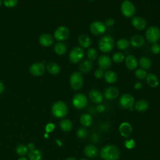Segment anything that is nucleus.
I'll return each instance as SVG.
<instances>
[{"mask_svg": "<svg viewBox=\"0 0 160 160\" xmlns=\"http://www.w3.org/2000/svg\"><path fill=\"white\" fill-rule=\"evenodd\" d=\"M99 154L103 160H118L120 156V152L118 148L111 144L103 146Z\"/></svg>", "mask_w": 160, "mask_h": 160, "instance_id": "1", "label": "nucleus"}, {"mask_svg": "<svg viewBox=\"0 0 160 160\" xmlns=\"http://www.w3.org/2000/svg\"><path fill=\"white\" fill-rule=\"evenodd\" d=\"M114 46V39L111 35L106 34L101 37L98 42L99 50L104 53L110 52Z\"/></svg>", "mask_w": 160, "mask_h": 160, "instance_id": "2", "label": "nucleus"}, {"mask_svg": "<svg viewBox=\"0 0 160 160\" xmlns=\"http://www.w3.org/2000/svg\"><path fill=\"white\" fill-rule=\"evenodd\" d=\"M146 40L151 43H156L160 39V29L156 26H151L148 28L145 32Z\"/></svg>", "mask_w": 160, "mask_h": 160, "instance_id": "3", "label": "nucleus"}, {"mask_svg": "<svg viewBox=\"0 0 160 160\" xmlns=\"http://www.w3.org/2000/svg\"><path fill=\"white\" fill-rule=\"evenodd\" d=\"M71 88L74 91L80 90L84 84V79L82 74L78 71L73 72L69 79Z\"/></svg>", "mask_w": 160, "mask_h": 160, "instance_id": "4", "label": "nucleus"}, {"mask_svg": "<svg viewBox=\"0 0 160 160\" xmlns=\"http://www.w3.org/2000/svg\"><path fill=\"white\" fill-rule=\"evenodd\" d=\"M68 111L66 104L61 101L56 102L52 106V114L58 118H62L67 114Z\"/></svg>", "mask_w": 160, "mask_h": 160, "instance_id": "5", "label": "nucleus"}, {"mask_svg": "<svg viewBox=\"0 0 160 160\" xmlns=\"http://www.w3.org/2000/svg\"><path fill=\"white\" fill-rule=\"evenodd\" d=\"M121 11L126 18H132L136 12V7L133 2L130 0H124L121 5Z\"/></svg>", "mask_w": 160, "mask_h": 160, "instance_id": "6", "label": "nucleus"}, {"mask_svg": "<svg viewBox=\"0 0 160 160\" xmlns=\"http://www.w3.org/2000/svg\"><path fill=\"white\" fill-rule=\"evenodd\" d=\"M88 98L82 93H78L72 98V103L73 106L77 109H82L88 105Z\"/></svg>", "mask_w": 160, "mask_h": 160, "instance_id": "7", "label": "nucleus"}, {"mask_svg": "<svg viewBox=\"0 0 160 160\" xmlns=\"http://www.w3.org/2000/svg\"><path fill=\"white\" fill-rule=\"evenodd\" d=\"M84 56V51L81 47L76 46L69 52V61L74 64H76L81 61Z\"/></svg>", "mask_w": 160, "mask_h": 160, "instance_id": "8", "label": "nucleus"}, {"mask_svg": "<svg viewBox=\"0 0 160 160\" xmlns=\"http://www.w3.org/2000/svg\"><path fill=\"white\" fill-rule=\"evenodd\" d=\"M106 26L104 22L101 21H95L91 22L89 26L90 32L95 36H100L103 34L106 31Z\"/></svg>", "mask_w": 160, "mask_h": 160, "instance_id": "9", "label": "nucleus"}, {"mask_svg": "<svg viewBox=\"0 0 160 160\" xmlns=\"http://www.w3.org/2000/svg\"><path fill=\"white\" fill-rule=\"evenodd\" d=\"M119 105L124 109H130L134 104V97L128 93L122 94L119 100Z\"/></svg>", "mask_w": 160, "mask_h": 160, "instance_id": "10", "label": "nucleus"}, {"mask_svg": "<svg viewBox=\"0 0 160 160\" xmlns=\"http://www.w3.org/2000/svg\"><path fill=\"white\" fill-rule=\"evenodd\" d=\"M69 36V30L66 26H61L58 27L54 31V36L58 41H64L68 38Z\"/></svg>", "mask_w": 160, "mask_h": 160, "instance_id": "11", "label": "nucleus"}, {"mask_svg": "<svg viewBox=\"0 0 160 160\" xmlns=\"http://www.w3.org/2000/svg\"><path fill=\"white\" fill-rule=\"evenodd\" d=\"M131 24L135 29L139 31L144 29L147 26V22L146 19L141 16L132 17L131 19Z\"/></svg>", "mask_w": 160, "mask_h": 160, "instance_id": "12", "label": "nucleus"}, {"mask_svg": "<svg viewBox=\"0 0 160 160\" xmlns=\"http://www.w3.org/2000/svg\"><path fill=\"white\" fill-rule=\"evenodd\" d=\"M112 64L111 59L107 55H101L98 59V64L100 69L102 70L108 69Z\"/></svg>", "mask_w": 160, "mask_h": 160, "instance_id": "13", "label": "nucleus"}, {"mask_svg": "<svg viewBox=\"0 0 160 160\" xmlns=\"http://www.w3.org/2000/svg\"><path fill=\"white\" fill-rule=\"evenodd\" d=\"M119 131L122 137L127 138L131 135L132 127L129 122H124L120 124L119 127Z\"/></svg>", "mask_w": 160, "mask_h": 160, "instance_id": "14", "label": "nucleus"}, {"mask_svg": "<svg viewBox=\"0 0 160 160\" xmlns=\"http://www.w3.org/2000/svg\"><path fill=\"white\" fill-rule=\"evenodd\" d=\"M30 72L34 76H41L44 73L45 67L44 62L34 63L32 64L29 68Z\"/></svg>", "mask_w": 160, "mask_h": 160, "instance_id": "15", "label": "nucleus"}, {"mask_svg": "<svg viewBox=\"0 0 160 160\" xmlns=\"http://www.w3.org/2000/svg\"><path fill=\"white\" fill-rule=\"evenodd\" d=\"M89 98L95 104H101L103 101V95L99 90L92 89L89 92Z\"/></svg>", "mask_w": 160, "mask_h": 160, "instance_id": "16", "label": "nucleus"}, {"mask_svg": "<svg viewBox=\"0 0 160 160\" xmlns=\"http://www.w3.org/2000/svg\"><path fill=\"white\" fill-rule=\"evenodd\" d=\"M119 89L114 86H110L106 89L104 92V97L108 100H113L119 96Z\"/></svg>", "mask_w": 160, "mask_h": 160, "instance_id": "17", "label": "nucleus"}, {"mask_svg": "<svg viewBox=\"0 0 160 160\" xmlns=\"http://www.w3.org/2000/svg\"><path fill=\"white\" fill-rule=\"evenodd\" d=\"M125 64L126 68L129 70H134L137 68L138 62L136 57L132 54H129L125 57Z\"/></svg>", "mask_w": 160, "mask_h": 160, "instance_id": "18", "label": "nucleus"}, {"mask_svg": "<svg viewBox=\"0 0 160 160\" xmlns=\"http://www.w3.org/2000/svg\"><path fill=\"white\" fill-rule=\"evenodd\" d=\"M145 43L144 38L139 34H136L132 36L129 41V44H131L132 47L138 48H141Z\"/></svg>", "mask_w": 160, "mask_h": 160, "instance_id": "19", "label": "nucleus"}, {"mask_svg": "<svg viewBox=\"0 0 160 160\" xmlns=\"http://www.w3.org/2000/svg\"><path fill=\"white\" fill-rule=\"evenodd\" d=\"M98 148L93 144H88L84 149V154L89 158L96 157L98 154Z\"/></svg>", "mask_w": 160, "mask_h": 160, "instance_id": "20", "label": "nucleus"}, {"mask_svg": "<svg viewBox=\"0 0 160 160\" xmlns=\"http://www.w3.org/2000/svg\"><path fill=\"white\" fill-rule=\"evenodd\" d=\"M146 80L148 86L151 88H155L159 86V79L158 76L152 72H149L147 74Z\"/></svg>", "mask_w": 160, "mask_h": 160, "instance_id": "21", "label": "nucleus"}, {"mask_svg": "<svg viewBox=\"0 0 160 160\" xmlns=\"http://www.w3.org/2000/svg\"><path fill=\"white\" fill-rule=\"evenodd\" d=\"M78 42L82 48H88L91 45L92 41L88 34H82L78 38Z\"/></svg>", "mask_w": 160, "mask_h": 160, "instance_id": "22", "label": "nucleus"}, {"mask_svg": "<svg viewBox=\"0 0 160 160\" xmlns=\"http://www.w3.org/2000/svg\"><path fill=\"white\" fill-rule=\"evenodd\" d=\"M93 66V64L91 61L87 59L83 61L79 65V72L81 74H86L89 72Z\"/></svg>", "mask_w": 160, "mask_h": 160, "instance_id": "23", "label": "nucleus"}, {"mask_svg": "<svg viewBox=\"0 0 160 160\" xmlns=\"http://www.w3.org/2000/svg\"><path fill=\"white\" fill-rule=\"evenodd\" d=\"M104 78L108 83L113 84L117 81L118 75L116 72L111 70H108L104 72Z\"/></svg>", "mask_w": 160, "mask_h": 160, "instance_id": "24", "label": "nucleus"}, {"mask_svg": "<svg viewBox=\"0 0 160 160\" xmlns=\"http://www.w3.org/2000/svg\"><path fill=\"white\" fill-rule=\"evenodd\" d=\"M39 43L41 45L48 47L51 46L53 43L54 39L52 36H51L50 34H44L39 37Z\"/></svg>", "mask_w": 160, "mask_h": 160, "instance_id": "25", "label": "nucleus"}, {"mask_svg": "<svg viewBox=\"0 0 160 160\" xmlns=\"http://www.w3.org/2000/svg\"><path fill=\"white\" fill-rule=\"evenodd\" d=\"M149 108V102L144 100L141 99L137 101L134 104V109L138 112H144Z\"/></svg>", "mask_w": 160, "mask_h": 160, "instance_id": "26", "label": "nucleus"}, {"mask_svg": "<svg viewBox=\"0 0 160 160\" xmlns=\"http://www.w3.org/2000/svg\"><path fill=\"white\" fill-rule=\"evenodd\" d=\"M138 63H139L141 68H142L144 70L150 69L151 68V66H152L151 60L149 58L146 57V56L141 57L139 59V60L138 61Z\"/></svg>", "mask_w": 160, "mask_h": 160, "instance_id": "27", "label": "nucleus"}, {"mask_svg": "<svg viewBox=\"0 0 160 160\" xmlns=\"http://www.w3.org/2000/svg\"><path fill=\"white\" fill-rule=\"evenodd\" d=\"M80 122L84 127H89L92 123V118L91 115L88 113L82 114L80 117Z\"/></svg>", "mask_w": 160, "mask_h": 160, "instance_id": "28", "label": "nucleus"}, {"mask_svg": "<svg viewBox=\"0 0 160 160\" xmlns=\"http://www.w3.org/2000/svg\"><path fill=\"white\" fill-rule=\"evenodd\" d=\"M47 69L49 73L53 75L58 74L60 72V67L59 66L54 62H50L47 64Z\"/></svg>", "mask_w": 160, "mask_h": 160, "instance_id": "29", "label": "nucleus"}, {"mask_svg": "<svg viewBox=\"0 0 160 160\" xmlns=\"http://www.w3.org/2000/svg\"><path fill=\"white\" fill-rule=\"evenodd\" d=\"M59 126L61 129L64 132H69L72 129V123L68 119L61 120L59 122Z\"/></svg>", "mask_w": 160, "mask_h": 160, "instance_id": "30", "label": "nucleus"}, {"mask_svg": "<svg viewBox=\"0 0 160 160\" xmlns=\"http://www.w3.org/2000/svg\"><path fill=\"white\" fill-rule=\"evenodd\" d=\"M54 50L57 54L63 55L66 53L67 51V48L64 43L62 42H58L55 44L54 47Z\"/></svg>", "mask_w": 160, "mask_h": 160, "instance_id": "31", "label": "nucleus"}, {"mask_svg": "<svg viewBox=\"0 0 160 160\" xmlns=\"http://www.w3.org/2000/svg\"><path fill=\"white\" fill-rule=\"evenodd\" d=\"M28 157L30 160H41L42 154L38 149H34L29 151L28 153Z\"/></svg>", "mask_w": 160, "mask_h": 160, "instance_id": "32", "label": "nucleus"}, {"mask_svg": "<svg viewBox=\"0 0 160 160\" xmlns=\"http://www.w3.org/2000/svg\"><path fill=\"white\" fill-rule=\"evenodd\" d=\"M129 45V41L125 38H121L116 42V46L120 50H124L127 49Z\"/></svg>", "mask_w": 160, "mask_h": 160, "instance_id": "33", "label": "nucleus"}, {"mask_svg": "<svg viewBox=\"0 0 160 160\" xmlns=\"http://www.w3.org/2000/svg\"><path fill=\"white\" fill-rule=\"evenodd\" d=\"M87 56L90 61H94L98 58V52L96 49L94 48H89L87 51Z\"/></svg>", "mask_w": 160, "mask_h": 160, "instance_id": "34", "label": "nucleus"}, {"mask_svg": "<svg viewBox=\"0 0 160 160\" xmlns=\"http://www.w3.org/2000/svg\"><path fill=\"white\" fill-rule=\"evenodd\" d=\"M125 59L124 55L121 52H116L113 54L112 59L116 63H121Z\"/></svg>", "mask_w": 160, "mask_h": 160, "instance_id": "35", "label": "nucleus"}, {"mask_svg": "<svg viewBox=\"0 0 160 160\" xmlns=\"http://www.w3.org/2000/svg\"><path fill=\"white\" fill-rule=\"evenodd\" d=\"M147 72L146 70L142 69V68H139L137 69L135 71V76L137 79H144L146 78L147 76Z\"/></svg>", "mask_w": 160, "mask_h": 160, "instance_id": "36", "label": "nucleus"}, {"mask_svg": "<svg viewBox=\"0 0 160 160\" xmlns=\"http://www.w3.org/2000/svg\"><path fill=\"white\" fill-rule=\"evenodd\" d=\"M77 136L80 139H85L88 136V131L85 128H80L78 131H77Z\"/></svg>", "mask_w": 160, "mask_h": 160, "instance_id": "37", "label": "nucleus"}, {"mask_svg": "<svg viewBox=\"0 0 160 160\" xmlns=\"http://www.w3.org/2000/svg\"><path fill=\"white\" fill-rule=\"evenodd\" d=\"M28 147H26L23 144L19 145L16 148V152L21 156H23L26 154L28 152Z\"/></svg>", "mask_w": 160, "mask_h": 160, "instance_id": "38", "label": "nucleus"}, {"mask_svg": "<svg viewBox=\"0 0 160 160\" xmlns=\"http://www.w3.org/2000/svg\"><path fill=\"white\" fill-rule=\"evenodd\" d=\"M136 142L133 139H126L124 141V146L128 149H131L134 148Z\"/></svg>", "mask_w": 160, "mask_h": 160, "instance_id": "39", "label": "nucleus"}, {"mask_svg": "<svg viewBox=\"0 0 160 160\" xmlns=\"http://www.w3.org/2000/svg\"><path fill=\"white\" fill-rule=\"evenodd\" d=\"M151 51L154 54H160V44L158 42L152 44L151 46Z\"/></svg>", "mask_w": 160, "mask_h": 160, "instance_id": "40", "label": "nucleus"}, {"mask_svg": "<svg viewBox=\"0 0 160 160\" xmlns=\"http://www.w3.org/2000/svg\"><path fill=\"white\" fill-rule=\"evenodd\" d=\"M104 70H102L100 68L96 69L94 72V76L95 78H96L98 79H100L102 77H104Z\"/></svg>", "mask_w": 160, "mask_h": 160, "instance_id": "41", "label": "nucleus"}, {"mask_svg": "<svg viewBox=\"0 0 160 160\" xmlns=\"http://www.w3.org/2000/svg\"><path fill=\"white\" fill-rule=\"evenodd\" d=\"M3 2L6 7L12 8L17 4L18 0H4Z\"/></svg>", "mask_w": 160, "mask_h": 160, "instance_id": "42", "label": "nucleus"}, {"mask_svg": "<svg viewBox=\"0 0 160 160\" xmlns=\"http://www.w3.org/2000/svg\"><path fill=\"white\" fill-rule=\"evenodd\" d=\"M55 128V126L53 123H48L46 127H45V130L46 131V132H52Z\"/></svg>", "mask_w": 160, "mask_h": 160, "instance_id": "43", "label": "nucleus"}, {"mask_svg": "<svg viewBox=\"0 0 160 160\" xmlns=\"http://www.w3.org/2000/svg\"><path fill=\"white\" fill-rule=\"evenodd\" d=\"M115 24V21L114 19L112 18H109L108 19L106 20L105 22H104V24L105 26H106V28L108 27H111L114 24Z\"/></svg>", "mask_w": 160, "mask_h": 160, "instance_id": "44", "label": "nucleus"}, {"mask_svg": "<svg viewBox=\"0 0 160 160\" xmlns=\"http://www.w3.org/2000/svg\"><path fill=\"white\" fill-rule=\"evenodd\" d=\"M96 109V111L98 112H104L105 111L106 108H105L104 105H103L102 104H98V105L97 106Z\"/></svg>", "mask_w": 160, "mask_h": 160, "instance_id": "45", "label": "nucleus"}, {"mask_svg": "<svg viewBox=\"0 0 160 160\" xmlns=\"http://www.w3.org/2000/svg\"><path fill=\"white\" fill-rule=\"evenodd\" d=\"M134 88L136 90H139V89H141L142 88V84L141 82H137L135 83V84L134 85Z\"/></svg>", "mask_w": 160, "mask_h": 160, "instance_id": "46", "label": "nucleus"}, {"mask_svg": "<svg viewBox=\"0 0 160 160\" xmlns=\"http://www.w3.org/2000/svg\"><path fill=\"white\" fill-rule=\"evenodd\" d=\"M28 149H29L30 151L34 149V144H33V143H29V144H28Z\"/></svg>", "mask_w": 160, "mask_h": 160, "instance_id": "47", "label": "nucleus"}, {"mask_svg": "<svg viewBox=\"0 0 160 160\" xmlns=\"http://www.w3.org/2000/svg\"><path fill=\"white\" fill-rule=\"evenodd\" d=\"M4 88V84H3V83H2V82H1V81H0V94L3 91Z\"/></svg>", "mask_w": 160, "mask_h": 160, "instance_id": "48", "label": "nucleus"}, {"mask_svg": "<svg viewBox=\"0 0 160 160\" xmlns=\"http://www.w3.org/2000/svg\"><path fill=\"white\" fill-rule=\"evenodd\" d=\"M92 141H94V139H96V141H97V140L98 141V139H99V137H98V136L97 134H94L92 136Z\"/></svg>", "mask_w": 160, "mask_h": 160, "instance_id": "49", "label": "nucleus"}, {"mask_svg": "<svg viewBox=\"0 0 160 160\" xmlns=\"http://www.w3.org/2000/svg\"><path fill=\"white\" fill-rule=\"evenodd\" d=\"M66 160H77V159L74 157H69V158H66Z\"/></svg>", "mask_w": 160, "mask_h": 160, "instance_id": "50", "label": "nucleus"}, {"mask_svg": "<svg viewBox=\"0 0 160 160\" xmlns=\"http://www.w3.org/2000/svg\"><path fill=\"white\" fill-rule=\"evenodd\" d=\"M18 160H27V159H26V158H24V157H21V158H20Z\"/></svg>", "mask_w": 160, "mask_h": 160, "instance_id": "51", "label": "nucleus"}, {"mask_svg": "<svg viewBox=\"0 0 160 160\" xmlns=\"http://www.w3.org/2000/svg\"><path fill=\"white\" fill-rule=\"evenodd\" d=\"M56 141H57V142H58V143H59V146H61V144H62V143H61V141H59V140H57Z\"/></svg>", "mask_w": 160, "mask_h": 160, "instance_id": "52", "label": "nucleus"}, {"mask_svg": "<svg viewBox=\"0 0 160 160\" xmlns=\"http://www.w3.org/2000/svg\"><path fill=\"white\" fill-rule=\"evenodd\" d=\"M1 4H2V1L0 0V6H1Z\"/></svg>", "mask_w": 160, "mask_h": 160, "instance_id": "53", "label": "nucleus"}, {"mask_svg": "<svg viewBox=\"0 0 160 160\" xmlns=\"http://www.w3.org/2000/svg\"><path fill=\"white\" fill-rule=\"evenodd\" d=\"M80 160H89V159H81Z\"/></svg>", "mask_w": 160, "mask_h": 160, "instance_id": "54", "label": "nucleus"}]
</instances>
